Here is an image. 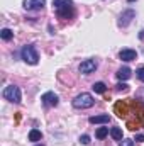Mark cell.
<instances>
[{"instance_id":"7a4b0ae2","label":"cell","mask_w":144,"mask_h":146,"mask_svg":"<svg viewBox=\"0 0 144 146\" xmlns=\"http://www.w3.org/2000/svg\"><path fill=\"white\" fill-rule=\"evenodd\" d=\"M93 104H95L93 97L90 94H87V92H83V94H80V95H76L73 99V107L75 109H90Z\"/></svg>"},{"instance_id":"3957f363","label":"cell","mask_w":144,"mask_h":146,"mask_svg":"<svg viewBox=\"0 0 144 146\" xmlns=\"http://www.w3.org/2000/svg\"><path fill=\"white\" fill-rule=\"evenodd\" d=\"M20 56H22V60L27 65H37L39 63V54H37V51L34 49V46H31V44H27V46L22 48Z\"/></svg>"},{"instance_id":"ffe728a7","label":"cell","mask_w":144,"mask_h":146,"mask_svg":"<svg viewBox=\"0 0 144 146\" xmlns=\"http://www.w3.org/2000/svg\"><path fill=\"white\" fill-rule=\"evenodd\" d=\"M117 90H119V92H120V90H127V85H126V83H119V85H117Z\"/></svg>"},{"instance_id":"ac0fdd59","label":"cell","mask_w":144,"mask_h":146,"mask_svg":"<svg viewBox=\"0 0 144 146\" xmlns=\"http://www.w3.org/2000/svg\"><path fill=\"white\" fill-rule=\"evenodd\" d=\"M80 143H81V145H88V143H90V136H87V134L80 136Z\"/></svg>"},{"instance_id":"cb8c5ba5","label":"cell","mask_w":144,"mask_h":146,"mask_svg":"<svg viewBox=\"0 0 144 146\" xmlns=\"http://www.w3.org/2000/svg\"><path fill=\"white\" fill-rule=\"evenodd\" d=\"M127 2H134V0H127Z\"/></svg>"},{"instance_id":"603a6c76","label":"cell","mask_w":144,"mask_h":146,"mask_svg":"<svg viewBox=\"0 0 144 146\" xmlns=\"http://www.w3.org/2000/svg\"><path fill=\"white\" fill-rule=\"evenodd\" d=\"M36 146H44V145H36Z\"/></svg>"},{"instance_id":"30bf717a","label":"cell","mask_w":144,"mask_h":146,"mask_svg":"<svg viewBox=\"0 0 144 146\" xmlns=\"http://www.w3.org/2000/svg\"><path fill=\"white\" fill-rule=\"evenodd\" d=\"M110 121V115L108 114H100V115H92L90 119H88V122L90 124H105Z\"/></svg>"},{"instance_id":"44dd1931","label":"cell","mask_w":144,"mask_h":146,"mask_svg":"<svg viewBox=\"0 0 144 146\" xmlns=\"http://www.w3.org/2000/svg\"><path fill=\"white\" fill-rule=\"evenodd\" d=\"M136 141L143 143V141H144V136H143V134H137V136H136Z\"/></svg>"},{"instance_id":"5b68a950","label":"cell","mask_w":144,"mask_h":146,"mask_svg":"<svg viewBox=\"0 0 144 146\" xmlns=\"http://www.w3.org/2000/svg\"><path fill=\"white\" fill-rule=\"evenodd\" d=\"M41 100H42V104L48 106V107H56L58 102H59V99H58V95H56L54 92H46V94H42Z\"/></svg>"},{"instance_id":"2e32d148","label":"cell","mask_w":144,"mask_h":146,"mask_svg":"<svg viewBox=\"0 0 144 146\" xmlns=\"http://www.w3.org/2000/svg\"><path fill=\"white\" fill-rule=\"evenodd\" d=\"M107 134H108V127H98V129H97V134H95V136H97L98 139H104V138H105Z\"/></svg>"},{"instance_id":"8fae6325","label":"cell","mask_w":144,"mask_h":146,"mask_svg":"<svg viewBox=\"0 0 144 146\" xmlns=\"http://www.w3.org/2000/svg\"><path fill=\"white\" fill-rule=\"evenodd\" d=\"M117 78L122 80V82L129 80V78H131V68H129V66H122V68H119V72H117Z\"/></svg>"},{"instance_id":"ba28073f","label":"cell","mask_w":144,"mask_h":146,"mask_svg":"<svg viewBox=\"0 0 144 146\" xmlns=\"http://www.w3.org/2000/svg\"><path fill=\"white\" fill-rule=\"evenodd\" d=\"M26 10H41L46 5V0H24L22 2Z\"/></svg>"},{"instance_id":"e0dca14e","label":"cell","mask_w":144,"mask_h":146,"mask_svg":"<svg viewBox=\"0 0 144 146\" xmlns=\"http://www.w3.org/2000/svg\"><path fill=\"white\" fill-rule=\"evenodd\" d=\"M136 75H137V78H139L141 82H144V66H141V68H137V72H136Z\"/></svg>"},{"instance_id":"4fadbf2b","label":"cell","mask_w":144,"mask_h":146,"mask_svg":"<svg viewBox=\"0 0 144 146\" xmlns=\"http://www.w3.org/2000/svg\"><path fill=\"white\" fill-rule=\"evenodd\" d=\"M110 136H112L115 141H122V129H120V127H112V129H110Z\"/></svg>"},{"instance_id":"52a82bcc","label":"cell","mask_w":144,"mask_h":146,"mask_svg":"<svg viewBox=\"0 0 144 146\" xmlns=\"http://www.w3.org/2000/svg\"><path fill=\"white\" fill-rule=\"evenodd\" d=\"M136 17V12L132 10V9H129V10H124L122 14H120V19H119V26L120 27H126V26H129L131 24V21Z\"/></svg>"},{"instance_id":"7c38bea8","label":"cell","mask_w":144,"mask_h":146,"mask_svg":"<svg viewBox=\"0 0 144 146\" xmlns=\"http://www.w3.org/2000/svg\"><path fill=\"white\" fill-rule=\"evenodd\" d=\"M41 139H42V133H41L39 129H31V133H29V141L36 143V141H41Z\"/></svg>"},{"instance_id":"7402d4cb","label":"cell","mask_w":144,"mask_h":146,"mask_svg":"<svg viewBox=\"0 0 144 146\" xmlns=\"http://www.w3.org/2000/svg\"><path fill=\"white\" fill-rule=\"evenodd\" d=\"M139 37H141V39H144V29L141 31V33H139Z\"/></svg>"},{"instance_id":"9a60e30c","label":"cell","mask_w":144,"mask_h":146,"mask_svg":"<svg viewBox=\"0 0 144 146\" xmlns=\"http://www.w3.org/2000/svg\"><path fill=\"white\" fill-rule=\"evenodd\" d=\"M0 37H2L3 41H10V39L14 37V33H12L10 29H7V27H5V29H2V31H0Z\"/></svg>"},{"instance_id":"9c48e42d","label":"cell","mask_w":144,"mask_h":146,"mask_svg":"<svg viewBox=\"0 0 144 146\" xmlns=\"http://www.w3.org/2000/svg\"><path fill=\"white\" fill-rule=\"evenodd\" d=\"M119 58H120L122 61H134V60L137 58V53H136L134 49H122V51L119 53Z\"/></svg>"},{"instance_id":"277c9868","label":"cell","mask_w":144,"mask_h":146,"mask_svg":"<svg viewBox=\"0 0 144 146\" xmlns=\"http://www.w3.org/2000/svg\"><path fill=\"white\" fill-rule=\"evenodd\" d=\"M2 95H3V99H5V100L14 102V104H19V102L22 100L20 90H19V87H15V85H9V87H5V88H3V92H2Z\"/></svg>"},{"instance_id":"d6986e66","label":"cell","mask_w":144,"mask_h":146,"mask_svg":"<svg viewBox=\"0 0 144 146\" xmlns=\"http://www.w3.org/2000/svg\"><path fill=\"white\" fill-rule=\"evenodd\" d=\"M120 146H134V141L132 139H122L120 141Z\"/></svg>"},{"instance_id":"5bb4252c","label":"cell","mask_w":144,"mask_h":146,"mask_svg":"<svg viewBox=\"0 0 144 146\" xmlns=\"http://www.w3.org/2000/svg\"><path fill=\"white\" fill-rule=\"evenodd\" d=\"M92 88H93V92H95V94H104V92L107 90L105 83H102V82H97V83H93V85H92Z\"/></svg>"},{"instance_id":"8992f818","label":"cell","mask_w":144,"mask_h":146,"mask_svg":"<svg viewBox=\"0 0 144 146\" xmlns=\"http://www.w3.org/2000/svg\"><path fill=\"white\" fill-rule=\"evenodd\" d=\"M98 66V61L97 60H85L81 65H80V72L83 75H88V73H93Z\"/></svg>"},{"instance_id":"6da1fadb","label":"cell","mask_w":144,"mask_h":146,"mask_svg":"<svg viewBox=\"0 0 144 146\" xmlns=\"http://www.w3.org/2000/svg\"><path fill=\"white\" fill-rule=\"evenodd\" d=\"M53 7L63 19H68L73 14V0H53Z\"/></svg>"}]
</instances>
